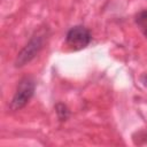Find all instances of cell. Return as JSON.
Wrapping results in <instances>:
<instances>
[{
	"label": "cell",
	"mask_w": 147,
	"mask_h": 147,
	"mask_svg": "<svg viewBox=\"0 0 147 147\" xmlns=\"http://www.w3.org/2000/svg\"><path fill=\"white\" fill-rule=\"evenodd\" d=\"M33 92H34V82L28 77L23 78L18 83L17 90L13 96V100L10 102V109L11 110L22 109L32 98Z\"/></svg>",
	"instance_id": "cell-1"
},
{
	"label": "cell",
	"mask_w": 147,
	"mask_h": 147,
	"mask_svg": "<svg viewBox=\"0 0 147 147\" xmlns=\"http://www.w3.org/2000/svg\"><path fill=\"white\" fill-rule=\"evenodd\" d=\"M44 37L45 34L44 33H37L36 36H33L31 38V40L26 44V46L21 51V53L18 54L17 59H16V62H15V65L16 67H22L24 65L25 63L30 62L36 55L37 53L41 49L42 47V44H44Z\"/></svg>",
	"instance_id": "cell-2"
},
{
	"label": "cell",
	"mask_w": 147,
	"mask_h": 147,
	"mask_svg": "<svg viewBox=\"0 0 147 147\" xmlns=\"http://www.w3.org/2000/svg\"><path fill=\"white\" fill-rule=\"evenodd\" d=\"M91 41V34L88 30L84 26H74L71 28L65 37L67 45L74 51H80L85 48Z\"/></svg>",
	"instance_id": "cell-3"
},
{
	"label": "cell",
	"mask_w": 147,
	"mask_h": 147,
	"mask_svg": "<svg viewBox=\"0 0 147 147\" xmlns=\"http://www.w3.org/2000/svg\"><path fill=\"white\" fill-rule=\"evenodd\" d=\"M136 22L139 26V29L141 30V32L145 34V37L147 38V10H142L140 11L137 17H136Z\"/></svg>",
	"instance_id": "cell-4"
},
{
	"label": "cell",
	"mask_w": 147,
	"mask_h": 147,
	"mask_svg": "<svg viewBox=\"0 0 147 147\" xmlns=\"http://www.w3.org/2000/svg\"><path fill=\"white\" fill-rule=\"evenodd\" d=\"M55 110H56V114H57V117L60 121H65L69 117V109L65 105L57 103L55 106Z\"/></svg>",
	"instance_id": "cell-5"
},
{
	"label": "cell",
	"mask_w": 147,
	"mask_h": 147,
	"mask_svg": "<svg viewBox=\"0 0 147 147\" xmlns=\"http://www.w3.org/2000/svg\"><path fill=\"white\" fill-rule=\"evenodd\" d=\"M141 82H142V84L145 85V87H147V75H144V76L141 77Z\"/></svg>",
	"instance_id": "cell-6"
}]
</instances>
